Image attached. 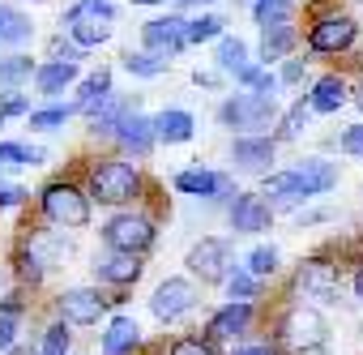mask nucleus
<instances>
[{
    "instance_id": "1",
    "label": "nucleus",
    "mask_w": 363,
    "mask_h": 355,
    "mask_svg": "<svg viewBox=\"0 0 363 355\" xmlns=\"http://www.w3.org/2000/svg\"><path fill=\"white\" fill-rule=\"evenodd\" d=\"M329 189H337V163H329V158H299L291 171H269L265 175V193L261 197H274L278 206H295V202L320 197Z\"/></svg>"
},
{
    "instance_id": "2",
    "label": "nucleus",
    "mask_w": 363,
    "mask_h": 355,
    "mask_svg": "<svg viewBox=\"0 0 363 355\" xmlns=\"http://www.w3.org/2000/svg\"><path fill=\"white\" fill-rule=\"evenodd\" d=\"M90 202L99 206H128L133 197H141V171L128 158H103L90 167Z\"/></svg>"
},
{
    "instance_id": "3",
    "label": "nucleus",
    "mask_w": 363,
    "mask_h": 355,
    "mask_svg": "<svg viewBox=\"0 0 363 355\" xmlns=\"http://www.w3.org/2000/svg\"><path fill=\"white\" fill-rule=\"evenodd\" d=\"M111 22H116V5H111V0H77V5L65 13L60 26H65L73 48L90 52V48L111 39Z\"/></svg>"
},
{
    "instance_id": "4",
    "label": "nucleus",
    "mask_w": 363,
    "mask_h": 355,
    "mask_svg": "<svg viewBox=\"0 0 363 355\" xmlns=\"http://www.w3.org/2000/svg\"><path fill=\"white\" fill-rule=\"evenodd\" d=\"M218 124L223 129H240V137H261V129L278 124V99H265V94H231L223 107H218Z\"/></svg>"
},
{
    "instance_id": "5",
    "label": "nucleus",
    "mask_w": 363,
    "mask_h": 355,
    "mask_svg": "<svg viewBox=\"0 0 363 355\" xmlns=\"http://www.w3.org/2000/svg\"><path fill=\"white\" fill-rule=\"evenodd\" d=\"M39 206H43V219L65 227V231H77V227L90 223V197L77 185H69V180H52L39 193Z\"/></svg>"
},
{
    "instance_id": "6",
    "label": "nucleus",
    "mask_w": 363,
    "mask_h": 355,
    "mask_svg": "<svg viewBox=\"0 0 363 355\" xmlns=\"http://www.w3.org/2000/svg\"><path fill=\"white\" fill-rule=\"evenodd\" d=\"M99 231H103V244H107L111 253H133V257H141V253L154 244V219L141 214V210H120V214H111Z\"/></svg>"
},
{
    "instance_id": "7",
    "label": "nucleus",
    "mask_w": 363,
    "mask_h": 355,
    "mask_svg": "<svg viewBox=\"0 0 363 355\" xmlns=\"http://www.w3.org/2000/svg\"><path fill=\"white\" fill-rule=\"evenodd\" d=\"M282 346L286 351H320L325 342H329V321H325V312L320 308H312V304H295L286 317H282Z\"/></svg>"
},
{
    "instance_id": "8",
    "label": "nucleus",
    "mask_w": 363,
    "mask_h": 355,
    "mask_svg": "<svg viewBox=\"0 0 363 355\" xmlns=\"http://www.w3.org/2000/svg\"><path fill=\"white\" fill-rule=\"evenodd\" d=\"M359 39V22L346 18V13H325L308 26V48L316 56H337V52H350Z\"/></svg>"
},
{
    "instance_id": "9",
    "label": "nucleus",
    "mask_w": 363,
    "mask_h": 355,
    "mask_svg": "<svg viewBox=\"0 0 363 355\" xmlns=\"http://www.w3.org/2000/svg\"><path fill=\"white\" fill-rule=\"evenodd\" d=\"M189 270H193V278H201V283H227L231 270H235V261H231V244L218 240V236L197 240V244L189 248Z\"/></svg>"
},
{
    "instance_id": "10",
    "label": "nucleus",
    "mask_w": 363,
    "mask_h": 355,
    "mask_svg": "<svg viewBox=\"0 0 363 355\" xmlns=\"http://www.w3.org/2000/svg\"><path fill=\"white\" fill-rule=\"evenodd\" d=\"M197 300H201V291H197L193 278H167V283H158V291L150 295V312L171 325V321H179V317H189V312L197 308Z\"/></svg>"
},
{
    "instance_id": "11",
    "label": "nucleus",
    "mask_w": 363,
    "mask_h": 355,
    "mask_svg": "<svg viewBox=\"0 0 363 355\" xmlns=\"http://www.w3.org/2000/svg\"><path fill=\"white\" fill-rule=\"evenodd\" d=\"M107 304H116V300H107L99 287H69V291L56 300L65 325H99V317L107 312Z\"/></svg>"
},
{
    "instance_id": "12",
    "label": "nucleus",
    "mask_w": 363,
    "mask_h": 355,
    "mask_svg": "<svg viewBox=\"0 0 363 355\" xmlns=\"http://www.w3.org/2000/svg\"><path fill=\"white\" fill-rule=\"evenodd\" d=\"M184 26H189V18H179V13H167V18H150L145 26H141V43H145V52H158V56H179L184 52Z\"/></svg>"
},
{
    "instance_id": "13",
    "label": "nucleus",
    "mask_w": 363,
    "mask_h": 355,
    "mask_svg": "<svg viewBox=\"0 0 363 355\" xmlns=\"http://www.w3.org/2000/svg\"><path fill=\"white\" fill-rule=\"evenodd\" d=\"M274 150L278 141L274 137H235L231 141V167L244 171V175H269V163H274Z\"/></svg>"
},
{
    "instance_id": "14",
    "label": "nucleus",
    "mask_w": 363,
    "mask_h": 355,
    "mask_svg": "<svg viewBox=\"0 0 363 355\" xmlns=\"http://www.w3.org/2000/svg\"><path fill=\"white\" fill-rule=\"evenodd\" d=\"M337 266H329L325 257H308V261H299V270H295V291H303L308 300H333L337 295Z\"/></svg>"
},
{
    "instance_id": "15",
    "label": "nucleus",
    "mask_w": 363,
    "mask_h": 355,
    "mask_svg": "<svg viewBox=\"0 0 363 355\" xmlns=\"http://www.w3.org/2000/svg\"><path fill=\"white\" fill-rule=\"evenodd\" d=\"M269 223H274V210L261 193H235L231 197V227L240 236H261V231H269Z\"/></svg>"
},
{
    "instance_id": "16",
    "label": "nucleus",
    "mask_w": 363,
    "mask_h": 355,
    "mask_svg": "<svg viewBox=\"0 0 363 355\" xmlns=\"http://www.w3.org/2000/svg\"><path fill=\"white\" fill-rule=\"evenodd\" d=\"M184 197H227L235 185H231V175L223 171H206V167H189V171H175V180H171Z\"/></svg>"
},
{
    "instance_id": "17",
    "label": "nucleus",
    "mask_w": 363,
    "mask_h": 355,
    "mask_svg": "<svg viewBox=\"0 0 363 355\" xmlns=\"http://www.w3.org/2000/svg\"><path fill=\"white\" fill-rule=\"evenodd\" d=\"M111 137H116V141H120L133 158H145V154L158 146V141H154V124H150V116H145L141 107H133V111H128V116L111 129Z\"/></svg>"
},
{
    "instance_id": "18",
    "label": "nucleus",
    "mask_w": 363,
    "mask_h": 355,
    "mask_svg": "<svg viewBox=\"0 0 363 355\" xmlns=\"http://www.w3.org/2000/svg\"><path fill=\"white\" fill-rule=\"evenodd\" d=\"M150 124H154V141H162V146H184L197 133V120L184 107H167V111L150 116Z\"/></svg>"
},
{
    "instance_id": "19",
    "label": "nucleus",
    "mask_w": 363,
    "mask_h": 355,
    "mask_svg": "<svg viewBox=\"0 0 363 355\" xmlns=\"http://www.w3.org/2000/svg\"><path fill=\"white\" fill-rule=\"evenodd\" d=\"M346 99H350V82L337 77V73H325V77H316V86H312V94H308L303 103H308V111H316V116H333V111L346 107Z\"/></svg>"
},
{
    "instance_id": "20",
    "label": "nucleus",
    "mask_w": 363,
    "mask_h": 355,
    "mask_svg": "<svg viewBox=\"0 0 363 355\" xmlns=\"http://www.w3.org/2000/svg\"><path fill=\"white\" fill-rule=\"evenodd\" d=\"M141 257H133V253H103V257H94V278L99 283H111V287H128V283H137L141 278Z\"/></svg>"
},
{
    "instance_id": "21",
    "label": "nucleus",
    "mask_w": 363,
    "mask_h": 355,
    "mask_svg": "<svg viewBox=\"0 0 363 355\" xmlns=\"http://www.w3.org/2000/svg\"><path fill=\"white\" fill-rule=\"evenodd\" d=\"M82 77V69L77 65H69V60H48V65H35V90L43 94V99H56V94H65L73 82Z\"/></svg>"
},
{
    "instance_id": "22",
    "label": "nucleus",
    "mask_w": 363,
    "mask_h": 355,
    "mask_svg": "<svg viewBox=\"0 0 363 355\" xmlns=\"http://www.w3.org/2000/svg\"><path fill=\"white\" fill-rule=\"evenodd\" d=\"M116 90H111V69H94L90 77H82L77 82V99H73V111H94L99 103H107Z\"/></svg>"
},
{
    "instance_id": "23",
    "label": "nucleus",
    "mask_w": 363,
    "mask_h": 355,
    "mask_svg": "<svg viewBox=\"0 0 363 355\" xmlns=\"http://www.w3.org/2000/svg\"><path fill=\"white\" fill-rule=\"evenodd\" d=\"M299 43V31L291 22H278V26H261V60H286Z\"/></svg>"
},
{
    "instance_id": "24",
    "label": "nucleus",
    "mask_w": 363,
    "mask_h": 355,
    "mask_svg": "<svg viewBox=\"0 0 363 355\" xmlns=\"http://www.w3.org/2000/svg\"><path fill=\"white\" fill-rule=\"evenodd\" d=\"M252 325V304H227V308H218L214 312V321H210V338H240L244 329Z\"/></svg>"
},
{
    "instance_id": "25",
    "label": "nucleus",
    "mask_w": 363,
    "mask_h": 355,
    "mask_svg": "<svg viewBox=\"0 0 363 355\" xmlns=\"http://www.w3.org/2000/svg\"><path fill=\"white\" fill-rule=\"evenodd\" d=\"M133 107H137V99H124V94H111L107 103H99V107L90 111V129H94V137H111V129H116Z\"/></svg>"
},
{
    "instance_id": "26",
    "label": "nucleus",
    "mask_w": 363,
    "mask_h": 355,
    "mask_svg": "<svg viewBox=\"0 0 363 355\" xmlns=\"http://www.w3.org/2000/svg\"><path fill=\"white\" fill-rule=\"evenodd\" d=\"M141 342V329L133 317H111L107 334H103V355H128L133 346Z\"/></svg>"
},
{
    "instance_id": "27",
    "label": "nucleus",
    "mask_w": 363,
    "mask_h": 355,
    "mask_svg": "<svg viewBox=\"0 0 363 355\" xmlns=\"http://www.w3.org/2000/svg\"><path fill=\"white\" fill-rule=\"evenodd\" d=\"M35 39V26H30V18L22 13V9H5V18H0V48H26Z\"/></svg>"
},
{
    "instance_id": "28",
    "label": "nucleus",
    "mask_w": 363,
    "mask_h": 355,
    "mask_svg": "<svg viewBox=\"0 0 363 355\" xmlns=\"http://www.w3.org/2000/svg\"><path fill=\"white\" fill-rule=\"evenodd\" d=\"M35 77V60L13 52V56H0V90H22Z\"/></svg>"
},
{
    "instance_id": "29",
    "label": "nucleus",
    "mask_w": 363,
    "mask_h": 355,
    "mask_svg": "<svg viewBox=\"0 0 363 355\" xmlns=\"http://www.w3.org/2000/svg\"><path fill=\"white\" fill-rule=\"evenodd\" d=\"M214 60H218V69L231 73V77H235L244 65H252V60H248V43L235 39V35H223V39L214 43Z\"/></svg>"
},
{
    "instance_id": "30",
    "label": "nucleus",
    "mask_w": 363,
    "mask_h": 355,
    "mask_svg": "<svg viewBox=\"0 0 363 355\" xmlns=\"http://www.w3.org/2000/svg\"><path fill=\"white\" fill-rule=\"evenodd\" d=\"M227 22L218 18V13H201V18H193L189 26H184V48H193V43H218L227 31H223Z\"/></svg>"
},
{
    "instance_id": "31",
    "label": "nucleus",
    "mask_w": 363,
    "mask_h": 355,
    "mask_svg": "<svg viewBox=\"0 0 363 355\" xmlns=\"http://www.w3.org/2000/svg\"><path fill=\"white\" fill-rule=\"evenodd\" d=\"M18 325H22V300H0V355H9V346L18 342Z\"/></svg>"
},
{
    "instance_id": "32",
    "label": "nucleus",
    "mask_w": 363,
    "mask_h": 355,
    "mask_svg": "<svg viewBox=\"0 0 363 355\" xmlns=\"http://www.w3.org/2000/svg\"><path fill=\"white\" fill-rule=\"evenodd\" d=\"M124 69H128L133 77H145V82H150V77H162V73L171 69V60L158 56V52H128V56H124Z\"/></svg>"
},
{
    "instance_id": "33",
    "label": "nucleus",
    "mask_w": 363,
    "mask_h": 355,
    "mask_svg": "<svg viewBox=\"0 0 363 355\" xmlns=\"http://www.w3.org/2000/svg\"><path fill=\"white\" fill-rule=\"evenodd\" d=\"M48 150L39 146H26V141H0V167H35L43 163Z\"/></svg>"
},
{
    "instance_id": "34",
    "label": "nucleus",
    "mask_w": 363,
    "mask_h": 355,
    "mask_svg": "<svg viewBox=\"0 0 363 355\" xmlns=\"http://www.w3.org/2000/svg\"><path fill=\"white\" fill-rule=\"evenodd\" d=\"M248 9H252L257 26H278V22H291L295 0H248Z\"/></svg>"
},
{
    "instance_id": "35",
    "label": "nucleus",
    "mask_w": 363,
    "mask_h": 355,
    "mask_svg": "<svg viewBox=\"0 0 363 355\" xmlns=\"http://www.w3.org/2000/svg\"><path fill=\"white\" fill-rule=\"evenodd\" d=\"M244 270H248L257 283H261V278H274V274H278V248H274V244H257V248L248 253Z\"/></svg>"
},
{
    "instance_id": "36",
    "label": "nucleus",
    "mask_w": 363,
    "mask_h": 355,
    "mask_svg": "<svg viewBox=\"0 0 363 355\" xmlns=\"http://www.w3.org/2000/svg\"><path fill=\"white\" fill-rule=\"evenodd\" d=\"M69 116H77V111H73V103H65V107H43V111H30L26 120H30V129H39V133H56V129H65V124H69Z\"/></svg>"
},
{
    "instance_id": "37",
    "label": "nucleus",
    "mask_w": 363,
    "mask_h": 355,
    "mask_svg": "<svg viewBox=\"0 0 363 355\" xmlns=\"http://www.w3.org/2000/svg\"><path fill=\"white\" fill-rule=\"evenodd\" d=\"M308 116H312V111H308V103L299 99V103H295V107L278 120V137H274V141H295V137L308 129Z\"/></svg>"
},
{
    "instance_id": "38",
    "label": "nucleus",
    "mask_w": 363,
    "mask_h": 355,
    "mask_svg": "<svg viewBox=\"0 0 363 355\" xmlns=\"http://www.w3.org/2000/svg\"><path fill=\"white\" fill-rule=\"evenodd\" d=\"M69 342H73V334H69V325H65V321H52L35 355H69Z\"/></svg>"
},
{
    "instance_id": "39",
    "label": "nucleus",
    "mask_w": 363,
    "mask_h": 355,
    "mask_svg": "<svg viewBox=\"0 0 363 355\" xmlns=\"http://www.w3.org/2000/svg\"><path fill=\"white\" fill-rule=\"evenodd\" d=\"M257 278L248 274V270H231V278H227V291H231V300L235 304H248V300H257Z\"/></svg>"
},
{
    "instance_id": "40",
    "label": "nucleus",
    "mask_w": 363,
    "mask_h": 355,
    "mask_svg": "<svg viewBox=\"0 0 363 355\" xmlns=\"http://www.w3.org/2000/svg\"><path fill=\"white\" fill-rule=\"evenodd\" d=\"M18 274H22L26 283H43L48 266H43V261H39V257H35V253H30V248L22 244V253H18Z\"/></svg>"
},
{
    "instance_id": "41",
    "label": "nucleus",
    "mask_w": 363,
    "mask_h": 355,
    "mask_svg": "<svg viewBox=\"0 0 363 355\" xmlns=\"http://www.w3.org/2000/svg\"><path fill=\"white\" fill-rule=\"evenodd\" d=\"M171 355H214V346H210V338L184 334V338H175V342H171Z\"/></svg>"
},
{
    "instance_id": "42",
    "label": "nucleus",
    "mask_w": 363,
    "mask_h": 355,
    "mask_svg": "<svg viewBox=\"0 0 363 355\" xmlns=\"http://www.w3.org/2000/svg\"><path fill=\"white\" fill-rule=\"evenodd\" d=\"M337 150H342V154H350V158H363V120H359V124H350V129H342Z\"/></svg>"
},
{
    "instance_id": "43",
    "label": "nucleus",
    "mask_w": 363,
    "mask_h": 355,
    "mask_svg": "<svg viewBox=\"0 0 363 355\" xmlns=\"http://www.w3.org/2000/svg\"><path fill=\"white\" fill-rule=\"evenodd\" d=\"M0 116H30V94H18V90H9L5 94V103H0Z\"/></svg>"
},
{
    "instance_id": "44",
    "label": "nucleus",
    "mask_w": 363,
    "mask_h": 355,
    "mask_svg": "<svg viewBox=\"0 0 363 355\" xmlns=\"http://www.w3.org/2000/svg\"><path fill=\"white\" fill-rule=\"evenodd\" d=\"M48 52H52V60H69V65H77V60L86 56V52H82V48H73L69 39H52V48H48Z\"/></svg>"
},
{
    "instance_id": "45",
    "label": "nucleus",
    "mask_w": 363,
    "mask_h": 355,
    "mask_svg": "<svg viewBox=\"0 0 363 355\" xmlns=\"http://www.w3.org/2000/svg\"><path fill=\"white\" fill-rule=\"evenodd\" d=\"M26 197H30V193H26L22 185H0V210H18Z\"/></svg>"
},
{
    "instance_id": "46",
    "label": "nucleus",
    "mask_w": 363,
    "mask_h": 355,
    "mask_svg": "<svg viewBox=\"0 0 363 355\" xmlns=\"http://www.w3.org/2000/svg\"><path fill=\"white\" fill-rule=\"evenodd\" d=\"M303 73H308V60H286L278 73V86H295V82H303Z\"/></svg>"
},
{
    "instance_id": "47",
    "label": "nucleus",
    "mask_w": 363,
    "mask_h": 355,
    "mask_svg": "<svg viewBox=\"0 0 363 355\" xmlns=\"http://www.w3.org/2000/svg\"><path fill=\"white\" fill-rule=\"evenodd\" d=\"M235 355H278V351L274 346H240Z\"/></svg>"
},
{
    "instance_id": "48",
    "label": "nucleus",
    "mask_w": 363,
    "mask_h": 355,
    "mask_svg": "<svg viewBox=\"0 0 363 355\" xmlns=\"http://www.w3.org/2000/svg\"><path fill=\"white\" fill-rule=\"evenodd\" d=\"M350 99H354V107H359V111H363V82H359V86H354V90H350Z\"/></svg>"
},
{
    "instance_id": "49",
    "label": "nucleus",
    "mask_w": 363,
    "mask_h": 355,
    "mask_svg": "<svg viewBox=\"0 0 363 355\" xmlns=\"http://www.w3.org/2000/svg\"><path fill=\"white\" fill-rule=\"evenodd\" d=\"M354 295H359V304H363V270L354 274Z\"/></svg>"
},
{
    "instance_id": "50",
    "label": "nucleus",
    "mask_w": 363,
    "mask_h": 355,
    "mask_svg": "<svg viewBox=\"0 0 363 355\" xmlns=\"http://www.w3.org/2000/svg\"><path fill=\"white\" fill-rule=\"evenodd\" d=\"M179 5H214V0H179Z\"/></svg>"
},
{
    "instance_id": "51",
    "label": "nucleus",
    "mask_w": 363,
    "mask_h": 355,
    "mask_svg": "<svg viewBox=\"0 0 363 355\" xmlns=\"http://www.w3.org/2000/svg\"><path fill=\"white\" fill-rule=\"evenodd\" d=\"M133 5H162V0H133Z\"/></svg>"
},
{
    "instance_id": "52",
    "label": "nucleus",
    "mask_w": 363,
    "mask_h": 355,
    "mask_svg": "<svg viewBox=\"0 0 363 355\" xmlns=\"http://www.w3.org/2000/svg\"><path fill=\"white\" fill-rule=\"evenodd\" d=\"M5 9H9V5H0V18H5Z\"/></svg>"
}]
</instances>
